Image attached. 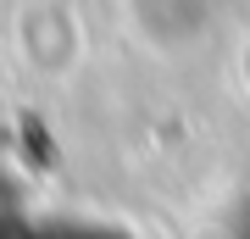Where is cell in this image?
<instances>
[{"mask_svg": "<svg viewBox=\"0 0 250 239\" xmlns=\"http://www.w3.org/2000/svg\"><path fill=\"white\" fill-rule=\"evenodd\" d=\"M128 11H134V28L161 50L200 39L211 22V0H128Z\"/></svg>", "mask_w": 250, "mask_h": 239, "instance_id": "obj_1", "label": "cell"}, {"mask_svg": "<svg viewBox=\"0 0 250 239\" xmlns=\"http://www.w3.org/2000/svg\"><path fill=\"white\" fill-rule=\"evenodd\" d=\"M233 239H250V200H245V212H239V234Z\"/></svg>", "mask_w": 250, "mask_h": 239, "instance_id": "obj_2", "label": "cell"}]
</instances>
